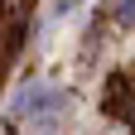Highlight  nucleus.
Wrapping results in <instances>:
<instances>
[{"label":"nucleus","instance_id":"obj_1","mask_svg":"<svg viewBox=\"0 0 135 135\" xmlns=\"http://www.w3.org/2000/svg\"><path fill=\"white\" fill-rule=\"evenodd\" d=\"M53 97H58V92H48V87H34V92H24V101H15V116H20V121H29V116H34V111H44Z\"/></svg>","mask_w":135,"mask_h":135},{"label":"nucleus","instance_id":"obj_2","mask_svg":"<svg viewBox=\"0 0 135 135\" xmlns=\"http://www.w3.org/2000/svg\"><path fill=\"white\" fill-rule=\"evenodd\" d=\"M116 20H121L126 29H135V0H121V10H116Z\"/></svg>","mask_w":135,"mask_h":135},{"label":"nucleus","instance_id":"obj_3","mask_svg":"<svg viewBox=\"0 0 135 135\" xmlns=\"http://www.w3.org/2000/svg\"><path fill=\"white\" fill-rule=\"evenodd\" d=\"M73 5H77V0H58L53 10H58V15H68V10H73Z\"/></svg>","mask_w":135,"mask_h":135}]
</instances>
